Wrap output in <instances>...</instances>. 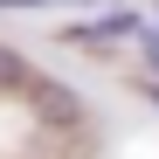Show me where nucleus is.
<instances>
[{
	"mask_svg": "<svg viewBox=\"0 0 159 159\" xmlns=\"http://www.w3.org/2000/svg\"><path fill=\"white\" fill-rule=\"evenodd\" d=\"M0 83H21V56H0Z\"/></svg>",
	"mask_w": 159,
	"mask_h": 159,
	"instance_id": "nucleus-3",
	"label": "nucleus"
},
{
	"mask_svg": "<svg viewBox=\"0 0 159 159\" xmlns=\"http://www.w3.org/2000/svg\"><path fill=\"white\" fill-rule=\"evenodd\" d=\"M28 7H42V0H28Z\"/></svg>",
	"mask_w": 159,
	"mask_h": 159,
	"instance_id": "nucleus-4",
	"label": "nucleus"
},
{
	"mask_svg": "<svg viewBox=\"0 0 159 159\" xmlns=\"http://www.w3.org/2000/svg\"><path fill=\"white\" fill-rule=\"evenodd\" d=\"M139 28H145V21L118 7V14H104V21H83V28H69L62 42H76V48H118V42H131Z\"/></svg>",
	"mask_w": 159,
	"mask_h": 159,
	"instance_id": "nucleus-1",
	"label": "nucleus"
},
{
	"mask_svg": "<svg viewBox=\"0 0 159 159\" xmlns=\"http://www.w3.org/2000/svg\"><path fill=\"white\" fill-rule=\"evenodd\" d=\"M139 42H145V62H152V76H159V28H139Z\"/></svg>",
	"mask_w": 159,
	"mask_h": 159,
	"instance_id": "nucleus-2",
	"label": "nucleus"
},
{
	"mask_svg": "<svg viewBox=\"0 0 159 159\" xmlns=\"http://www.w3.org/2000/svg\"><path fill=\"white\" fill-rule=\"evenodd\" d=\"M152 104H159V90H152Z\"/></svg>",
	"mask_w": 159,
	"mask_h": 159,
	"instance_id": "nucleus-5",
	"label": "nucleus"
}]
</instances>
